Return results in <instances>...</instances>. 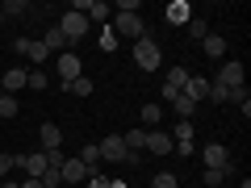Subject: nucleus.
I'll return each instance as SVG.
<instances>
[{
  "mask_svg": "<svg viewBox=\"0 0 251 188\" xmlns=\"http://www.w3.org/2000/svg\"><path fill=\"white\" fill-rule=\"evenodd\" d=\"M134 63L143 67V71H159V67H163V54H159V46H155L147 34L134 42Z\"/></svg>",
  "mask_w": 251,
  "mask_h": 188,
  "instance_id": "nucleus-1",
  "label": "nucleus"
},
{
  "mask_svg": "<svg viewBox=\"0 0 251 188\" xmlns=\"http://www.w3.org/2000/svg\"><path fill=\"white\" fill-rule=\"evenodd\" d=\"M59 34L67 38V46H75L84 34H88V17H84V13H63L59 17Z\"/></svg>",
  "mask_w": 251,
  "mask_h": 188,
  "instance_id": "nucleus-2",
  "label": "nucleus"
},
{
  "mask_svg": "<svg viewBox=\"0 0 251 188\" xmlns=\"http://www.w3.org/2000/svg\"><path fill=\"white\" fill-rule=\"evenodd\" d=\"M113 34L117 38H143V17L138 13H113Z\"/></svg>",
  "mask_w": 251,
  "mask_h": 188,
  "instance_id": "nucleus-3",
  "label": "nucleus"
},
{
  "mask_svg": "<svg viewBox=\"0 0 251 188\" xmlns=\"http://www.w3.org/2000/svg\"><path fill=\"white\" fill-rule=\"evenodd\" d=\"M97 151H100V159H105V163H126V155H130V151H126V142H122V134H109L105 142H97Z\"/></svg>",
  "mask_w": 251,
  "mask_h": 188,
  "instance_id": "nucleus-4",
  "label": "nucleus"
},
{
  "mask_svg": "<svg viewBox=\"0 0 251 188\" xmlns=\"http://www.w3.org/2000/svg\"><path fill=\"white\" fill-rule=\"evenodd\" d=\"M214 84H222V88H243V63L239 59H226L222 71L214 75Z\"/></svg>",
  "mask_w": 251,
  "mask_h": 188,
  "instance_id": "nucleus-5",
  "label": "nucleus"
},
{
  "mask_svg": "<svg viewBox=\"0 0 251 188\" xmlns=\"http://www.w3.org/2000/svg\"><path fill=\"white\" fill-rule=\"evenodd\" d=\"M188 75H193V71H184V67H172V71H168V80H163V100H176L180 96V92H184V80H188Z\"/></svg>",
  "mask_w": 251,
  "mask_h": 188,
  "instance_id": "nucleus-6",
  "label": "nucleus"
},
{
  "mask_svg": "<svg viewBox=\"0 0 251 188\" xmlns=\"http://www.w3.org/2000/svg\"><path fill=\"white\" fill-rule=\"evenodd\" d=\"M147 151H151V155H172L176 142H172L168 130H147Z\"/></svg>",
  "mask_w": 251,
  "mask_h": 188,
  "instance_id": "nucleus-7",
  "label": "nucleus"
},
{
  "mask_svg": "<svg viewBox=\"0 0 251 188\" xmlns=\"http://www.w3.org/2000/svg\"><path fill=\"white\" fill-rule=\"evenodd\" d=\"M59 75H63V80L84 75V63H80V54H75V50H63V54H59Z\"/></svg>",
  "mask_w": 251,
  "mask_h": 188,
  "instance_id": "nucleus-8",
  "label": "nucleus"
},
{
  "mask_svg": "<svg viewBox=\"0 0 251 188\" xmlns=\"http://www.w3.org/2000/svg\"><path fill=\"white\" fill-rule=\"evenodd\" d=\"M25 88V67H9V71L0 75V92L4 96H13V92H21Z\"/></svg>",
  "mask_w": 251,
  "mask_h": 188,
  "instance_id": "nucleus-9",
  "label": "nucleus"
},
{
  "mask_svg": "<svg viewBox=\"0 0 251 188\" xmlns=\"http://www.w3.org/2000/svg\"><path fill=\"white\" fill-rule=\"evenodd\" d=\"M201 159H205V167H230V151H226V146H218V142L201 146Z\"/></svg>",
  "mask_w": 251,
  "mask_h": 188,
  "instance_id": "nucleus-10",
  "label": "nucleus"
},
{
  "mask_svg": "<svg viewBox=\"0 0 251 188\" xmlns=\"http://www.w3.org/2000/svg\"><path fill=\"white\" fill-rule=\"evenodd\" d=\"M38 142H42V151H59L63 146V130L54 121H42V130H38Z\"/></svg>",
  "mask_w": 251,
  "mask_h": 188,
  "instance_id": "nucleus-11",
  "label": "nucleus"
},
{
  "mask_svg": "<svg viewBox=\"0 0 251 188\" xmlns=\"http://www.w3.org/2000/svg\"><path fill=\"white\" fill-rule=\"evenodd\" d=\"M0 13H4V21H25L29 13H34V4H29V0H4Z\"/></svg>",
  "mask_w": 251,
  "mask_h": 188,
  "instance_id": "nucleus-12",
  "label": "nucleus"
},
{
  "mask_svg": "<svg viewBox=\"0 0 251 188\" xmlns=\"http://www.w3.org/2000/svg\"><path fill=\"white\" fill-rule=\"evenodd\" d=\"M205 92H209V80H205V75H188V80H184V96L193 100V105H201Z\"/></svg>",
  "mask_w": 251,
  "mask_h": 188,
  "instance_id": "nucleus-13",
  "label": "nucleus"
},
{
  "mask_svg": "<svg viewBox=\"0 0 251 188\" xmlns=\"http://www.w3.org/2000/svg\"><path fill=\"white\" fill-rule=\"evenodd\" d=\"M163 17H168V25H188V17H193V9H188L184 0H172Z\"/></svg>",
  "mask_w": 251,
  "mask_h": 188,
  "instance_id": "nucleus-14",
  "label": "nucleus"
},
{
  "mask_svg": "<svg viewBox=\"0 0 251 188\" xmlns=\"http://www.w3.org/2000/svg\"><path fill=\"white\" fill-rule=\"evenodd\" d=\"M84 17H88V25H92V21H100V25H109V17H113V9H109L105 0H88V9H84Z\"/></svg>",
  "mask_w": 251,
  "mask_h": 188,
  "instance_id": "nucleus-15",
  "label": "nucleus"
},
{
  "mask_svg": "<svg viewBox=\"0 0 251 188\" xmlns=\"http://www.w3.org/2000/svg\"><path fill=\"white\" fill-rule=\"evenodd\" d=\"M122 142H126V151L143 155V146H147V130H143V125H134V130H126V134H122Z\"/></svg>",
  "mask_w": 251,
  "mask_h": 188,
  "instance_id": "nucleus-16",
  "label": "nucleus"
},
{
  "mask_svg": "<svg viewBox=\"0 0 251 188\" xmlns=\"http://www.w3.org/2000/svg\"><path fill=\"white\" fill-rule=\"evenodd\" d=\"M201 50H205L209 59H222V54H226V38L222 34H205V38H201Z\"/></svg>",
  "mask_w": 251,
  "mask_h": 188,
  "instance_id": "nucleus-17",
  "label": "nucleus"
},
{
  "mask_svg": "<svg viewBox=\"0 0 251 188\" xmlns=\"http://www.w3.org/2000/svg\"><path fill=\"white\" fill-rule=\"evenodd\" d=\"M75 180H88V167L80 159H67L63 163V184H75Z\"/></svg>",
  "mask_w": 251,
  "mask_h": 188,
  "instance_id": "nucleus-18",
  "label": "nucleus"
},
{
  "mask_svg": "<svg viewBox=\"0 0 251 188\" xmlns=\"http://www.w3.org/2000/svg\"><path fill=\"white\" fill-rule=\"evenodd\" d=\"M75 159L88 167V176H97V163H100V151H97V142H88V146H80V155Z\"/></svg>",
  "mask_w": 251,
  "mask_h": 188,
  "instance_id": "nucleus-19",
  "label": "nucleus"
},
{
  "mask_svg": "<svg viewBox=\"0 0 251 188\" xmlns=\"http://www.w3.org/2000/svg\"><path fill=\"white\" fill-rule=\"evenodd\" d=\"M63 92H72V96H92V80H84V75L63 80Z\"/></svg>",
  "mask_w": 251,
  "mask_h": 188,
  "instance_id": "nucleus-20",
  "label": "nucleus"
},
{
  "mask_svg": "<svg viewBox=\"0 0 251 188\" xmlns=\"http://www.w3.org/2000/svg\"><path fill=\"white\" fill-rule=\"evenodd\" d=\"M42 46H46V50H50V54H54V50L63 54V46H67V38L59 34V25H54V29H46V34H42Z\"/></svg>",
  "mask_w": 251,
  "mask_h": 188,
  "instance_id": "nucleus-21",
  "label": "nucleus"
},
{
  "mask_svg": "<svg viewBox=\"0 0 251 188\" xmlns=\"http://www.w3.org/2000/svg\"><path fill=\"white\" fill-rule=\"evenodd\" d=\"M230 105L243 109V117H251V96H247V84L243 88H230Z\"/></svg>",
  "mask_w": 251,
  "mask_h": 188,
  "instance_id": "nucleus-22",
  "label": "nucleus"
},
{
  "mask_svg": "<svg viewBox=\"0 0 251 188\" xmlns=\"http://www.w3.org/2000/svg\"><path fill=\"white\" fill-rule=\"evenodd\" d=\"M172 105H176V117H180V121H193V109H197V105H193V100H188L184 92H180V96L172 100Z\"/></svg>",
  "mask_w": 251,
  "mask_h": 188,
  "instance_id": "nucleus-23",
  "label": "nucleus"
},
{
  "mask_svg": "<svg viewBox=\"0 0 251 188\" xmlns=\"http://www.w3.org/2000/svg\"><path fill=\"white\" fill-rule=\"evenodd\" d=\"M205 100H214V105H230V88H222V84H214V80H209Z\"/></svg>",
  "mask_w": 251,
  "mask_h": 188,
  "instance_id": "nucleus-24",
  "label": "nucleus"
},
{
  "mask_svg": "<svg viewBox=\"0 0 251 188\" xmlns=\"http://www.w3.org/2000/svg\"><path fill=\"white\" fill-rule=\"evenodd\" d=\"M25 88H34V92H46V71H42V67L25 71Z\"/></svg>",
  "mask_w": 251,
  "mask_h": 188,
  "instance_id": "nucleus-25",
  "label": "nucleus"
},
{
  "mask_svg": "<svg viewBox=\"0 0 251 188\" xmlns=\"http://www.w3.org/2000/svg\"><path fill=\"white\" fill-rule=\"evenodd\" d=\"M159 117H163L159 105H143V125H147V130H155V125H159Z\"/></svg>",
  "mask_w": 251,
  "mask_h": 188,
  "instance_id": "nucleus-26",
  "label": "nucleus"
},
{
  "mask_svg": "<svg viewBox=\"0 0 251 188\" xmlns=\"http://www.w3.org/2000/svg\"><path fill=\"white\" fill-rule=\"evenodd\" d=\"M21 109H17V96H4V92H0V117H4V121H9V117H17Z\"/></svg>",
  "mask_w": 251,
  "mask_h": 188,
  "instance_id": "nucleus-27",
  "label": "nucleus"
},
{
  "mask_svg": "<svg viewBox=\"0 0 251 188\" xmlns=\"http://www.w3.org/2000/svg\"><path fill=\"white\" fill-rule=\"evenodd\" d=\"M172 142H193V121H176V134Z\"/></svg>",
  "mask_w": 251,
  "mask_h": 188,
  "instance_id": "nucleus-28",
  "label": "nucleus"
},
{
  "mask_svg": "<svg viewBox=\"0 0 251 188\" xmlns=\"http://www.w3.org/2000/svg\"><path fill=\"white\" fill-rule=\"evenodd\" d=\"M100 50H109V54L117 50V34H113L109 25H105V34H100Z\"/></svg>",
  "mask_w": 251,
  "mask_h": 188,
  "instance_id": "nucleus-29",
  "label": "nucleus"
},
{
  "mask_svg": "<svg viewBox=\"0 0 251 188\" xmlns=\"http://www.w3.org/2000/svg\"><path fill=\"white\" fill-rule=\"evenodd\" d=\"M155 188H180V180L172 176V171H159V176H155Z\"/></svg>",
  "mask_w": 251,
  "mask_h": 188,
  "instance_id": "nucleus-30",
  "label": "nucleus"
},
{
  "mask_svg": "<svg viewBox=\"0 0 251 188\" xmlns=\"http://www.w3.org/2000/svg\"><path fill=\"white\" fill-rule=\"evenodd\" d=\"M188 34H193V38H205L209 29H205V21H201V17H188Z\"/></svg>",
  "mask_w": 251,
  "mask_h": 188,
  "instance_id": "nucleus-31",
  "label": "nucleus"
},
{
  "mask_svg": "<svg viewBox=\"0 0 251 188\" xmlns=\"http://www.w3.org/2000/svg\"><path fill=\"white\" fill-rule=\"evenodd\" d=\"M9 171H13V155H4V151H0V180L9 176Z\"/></svg>",
  "mask_w": 251,
  "mask_h": 188,
  "instance_id": "nucleus-32",
  "label": "nucleus"
},
{
  "mask_svg": "<svg viewBox=\"0 0 251 188\" xmlns=\"http://www.w3.org/2000/svg\"><path fill=\"white\" fill-rule=\"evenodd\" d=\"M21 188H46L42 180H21Z\"/></svg>",
  "mask_w": 251,
  "mask_h": 188,
  "instance_id": "nucleus-33",
  "label": "nucleus"
},
{
  "mask_svg": "<svg viewBox=\"0 0 251 188\" xmlns=\"http://www.w3.org/2000/svg\"><path fill=\"white\" fill-rule=\"evenodd\" d=\"M4 188H21V180H4Z\"/></svg>",
  "mask_w": 251,
  "mask_h": 188,
  "instance_id": "nucleus-34",
  "label": "nucleus"
},
{
  "mask_svg": "<svg viewBox=\"0 0 251 188\" xmlns=\"http://www.w3.org/2000/svg\"><path fill=\"white\" fill-rule=\"evenodd\" d=\"M0 25H4V13H0Z\"/></svg>",
  "mask_w": 251,
  "mask_h": 188,
  "instance_id": "nucleus-35",
  "label": "nucleus"
},
{
  "mask_svg": "<svg viewBox=\"0 0 251 188\" xmlns=\"http://www.w3.org/2000/svg\"><path fill=\"white\" fill-rule=\"evenodd\" d=\"M0 188H4V180H0Z\"/></svg>",
  "mask_w": 251,
  "mask_h": 188,
  "instance_id": "nucleus-36",
  "label": "nucleus"
}]
</instances>
